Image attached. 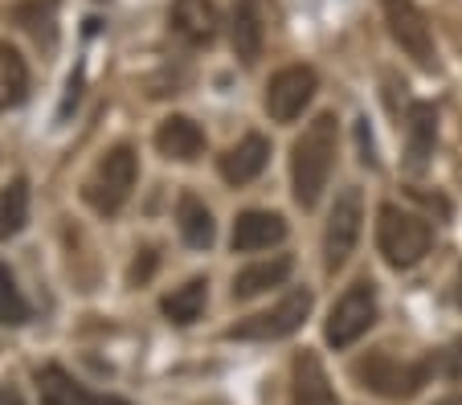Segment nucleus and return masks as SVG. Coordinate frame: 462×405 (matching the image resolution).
Here are the masks:
<instances>
[{"label": "nucleus", "instance_id": "obj_1", "mask_svg": "<svg viewBox=\"0 0 462 405\" xmlns=\"http://www.w3.org/2000/svg\"><path fill=\"white\" fill-rule=\"evenodd\" d=\"M336 140H340L336 115H315L307 132L295 140V148H291V180H295V201L303 209H311L328 189V177H332L336 164Z\"/></svg>", "mask_w": 462, "mask_h": 405}, {"label": "nucleus", "instance_id": "obj_2", "mask_svg": "<svg viewBox=\"0 0 462 405\" xmlns=\"http://www.w3.org/2000/svg\"><path fill=\"white\" fill-rule=\"evenodd\" d=\"M430 242H434V229L418 217V213H405L397 205H384L381 221H376V246H381L384 262L397 266V271H410L421 258L430 254Z\"/></svg>", "mask_w": 462, "mask_h": 405}, {"label": "nucleus", "instance_id": "obj_3", "mask_svg": "<svg viewBox=\"0 0 462 405\" xmlns=\"http://www.w3.org/2000/svg\"><path fill=\"white\" fill-rule=\"evenodd\" d=\"M135 177H140L135 152H131L127 143H119V148H111L95 164V172H90L87 185H82V197H87V205L95 213L111 217V213H119L123 205H127L131 189H135Z\"/></svg>", "mask_w": 462, "mask_h": 405}, {"label": "nucleus", "instance_id": "obj_4", "mask_svg": "<svg viewBox=\"0 0 462 405\" xmlns=\"http://www.w3.org/2000/svg\"><path fill=\"white\" fill-rule=\"evenodd\" d=\"M430 369L434 364H410V361H397V356L389 353H368L365 361H356V381L365 389H373V393L381 397H413L421 385H426Z\"/></svg>", "mask_w": 462, "mask_h": 405}, {"label": "nucleus", "instance_id": "obj_5", "mask_svg": "<svg viewBox=\"0 0 462 405\" xmlns=\"http://www.w3.org/2000/svg\"><path fill=\"white\" fill-rule=\"evenodd\" d=\"M360 221H365V201H360V189H344L332 205V217L323 229V266L328 271H340L348 262V254L356 250L360 238Z\"/></svg>", "mask_w": 462, "mask_h": 405}, {"label": "nucleus", "instance_id": "obj_6", "mask_svg": "<svg viewBox=\"0 0 462 405\" xmlns=\"http://www.w3.org/2000/svg\"><path fill=\"white\" fill-rule=\"evenodd\" d=\"M373 324H376V291H373V282H356V287H348L344 299L332 308L323 336H328L332 348H352Z\"/></svg>", "mask_w": 462, "mask_h": 405}, {"label": "nucleus", "instance_id": "obj_7", "mask_svg": "<svg viewBox=\"0 0 462 405\" xmlns=\"http://www.w3.org/2000/svg\"><path fill=\"white\" fill-rule=\"evenodd\" d=\"M307 311H311V291H291L274 311H262V316L242 319V324H234L226 336L229 340H282V336L303 327Z\"/></svg>", "mask_w": 462, "mask_h": 405}, {"label": "nucleus", "instance_id": "obj_8", "mask_svg": "<svg viewBox=\"0 0 462 405\" xmlns=\"http://www.w3.org/2000/svg\"><path fill=\"white\" fill-rule=\"evenodd\" d=\"M384 21H389L393 41L402 45L418 66H434L438 62L430 21H426V13H421L413 0H384Z\"/></svg>", "mask_w": 462, "mask_h": 405}, {"label": "nucleus", "instance_id": "obj_9", "mask_svg": "<svg viewBox=\"0 0 462 405\" xmlns=\"http://www.w3.org/2000/svg\"><path fill=\"white\" fill-rule=\"evenodd\" d=\"M315 87H319V78H315L311 66H287V70H279L271 78V87H266V115H271L274 124L299 119L303 106L315 98Z\"/></svg>", "mask_w": 462, "mask_h": 405}, {"label": "nucleus", "instance_id": "obj_10", "mask_svg": "<svg viewBox=\"0 0 462 405\" xmlns=\"http://www.w3.org/2000/svg\"><path fill=\"white\" fill-rule=\"evenodd\" d=\"M37 393H42V405H127V401H119V397L90 393L82 381H74L70 373L58 369V364L37 373Z\"/></svg>", "mask_w": 462, "mask_h": 405}, {"label": "nucleus", "instance_id": "obj_11", "mask_svg": "<svg viewBox=\"0 0 462 405\" xmlns=\"http://www.w3.org/2000/svg\"><path fill=\"white\" fill-rule=\"evenodd\" d=\"M287 238V221L279 213L266 209H245L242 217L234 221V250L242 254H254V250H271Z\"/></svg>", "mask_w": 462, "mask_h": 405}, {"label": "nucleus", "instance_id": "obj_12", "mask_svg": "<svg viewBox=\"0 0 462 405\" xmlns=\"http://www.w3.org/2000/svg\"><path fill=\"white\" fill-rule=\"evenodd\" d=\"M234 50L242 62H258L262 45H266V0H237L234 9Z\"/></svg>", "mask_w": 462, "mask_h": 405}, {"label": "nucleus", "instance_id": "obj_13", "mask_svg": "<svg viewBox=\"0 0 462 405\" xmlns=\"http://www.w3.org/2000/svg\"><path fill=\"white\" fill-rule=\"evenodd\" d=\"M291 405H340L332 381L323 373L319 356L315 353H299L295 356V385H291Z\"/></svg>", "mask_w": 462, "mask_h": 405}, {"label": "nucleus", "instance_id": "obj_14", "mask_svg": "<svg viewBox=\"0 0 462 405\" xmlns=\"http://www.w3.org/2000/svg\"><path fill=\"white\" fill-rule=\"evenodd\" d=\"M156 148H160V156L189 164V160H197L205 152V132L192 124V119H184V115H172V119H164V124H160Z\"/></svg>", "mask_w": 462, "mask_h": 405}, {"label": "nucleus", "instance_id": "obj_15", "mask_svg": "<svg viewBox=\"0 0 462 405\" xmlns=\"http://www.w3.org/2000/svg\"><path fill=\"white\" fill-rule=\"evenodd\" d=\"M266 160H271V143L262 140V135H245L242 143H234V148L221 156V177H226L229 185H250L262 168H266Z\"/></svg>", "mask_w": 462, "mask_h": 405}, {"label": "nucleus", "instance_id": "obj_16", "mask_svg": "<svg viewBox=\"0 0 462 405\" xmlns=\"http://www.w3.org/2000/svg\"><path fill=\"white\" fill-rule=\"evenodd\" d=\"M172 29L189 45H209L217 37V9H213V0H176Z\"/></svg>", "mask_w": 462, "mask_h": 405}, {"label": "nucleus", "instance_id": "obj_17", "mask_svg": "<svg viewBox=\"0 0 462 405\" xmlns=\"http://www.w3.org/2000/svg\"><path fill=\"white\" fill-rule=\"evenodd\" d=\"M405 135H410V148H405V156H410V168L418 172V168H426L430 152H434V140H438V111L430 103H413L410 106V119H405Z\"/></svg>", "mask_w": 462, "mask_h": 405}, {"label": "nucleus", "instance_id": "obj_18", "mask_svg": "<svg viewBox=\"0 0 462 405\" xmlns=\"http://www.w3.org/2000/svg\"><path fill=\"white\" fill-rule=\"evenodd\" d=\"M176 221H180V238L189 242L192 250H209L213 246L217 226H213L209 205H205L197 193H184L180 201H176Z\"/></svg>", "mask_w": 462, "mask_h": 405}, {"label": "nucleus", "instance_id": "obj_19", "mask_svg": "<svg viewBox=\"0 0 462 405\" xmlns=\"http://www.w3.org/2000/svg\"><path fill=\"white\" fill-rule=\"evenodd\" d=\"M291 266L295 262H291L287 254H279V258H266V262H254V266H245V271H237L234 299H254V295L271 291V287H282L287 274H291Z\"/></svg>", "mask_w": 462, "mask_h": 405}, {"label": "nucleus", "instance_id": "obj_20", "mask_svg": "<svg viewBox=\"0 0 462 405\" xmlns=\"http://www.w3.org/2000/svg\"><path fill=\"white\" fill-rule=\"evenodd\" d=\"M205 299H209V282H205V279H189L184 287H176L172 295H164L160 311H164L172 324L189 327V324H197V319H201Z\"/></svg>", "mask_w": 462, "mask_h": 405}, {"label": "nucleus", "instance_id": "obj_21", "mask_svg": "<svg viewBox=\"0 0 462 405\" xmlns=\"http://www.w3.org/2000/svg\"><path fill=\"white\" fill-rule=\"evenodd\" d=\"M29 95V66L13 45L0 41V111H9V106L25 103Z\"/></svg>", "mask_w": 462, "mask_h": 405}, {"label": "nucleus", "instance_id": "obj_22", "mask_svg": "<svg viewBox=\"0 0 462 405\" xmlns=\"http://www.w3.org/2000/svg\"><path fill=\"white\" fill-rule=\"evenodd\" d=\"M29 221V185L25 180H13L5 193H0V238H17Z\"/></svg>", "mask_w": 462, "mask_h": 405}, {"label": "nucleus", "instance_id": "obj_23", "mask_svg": "<svg viewBox=\"0 0 462 405\" xmlns=\"http://www.w3.org/2000/svg\"><path fill=\"white\" fill-rule=\"evenodd\" d=\"M53 17H58V5H53V0H29V5L17 9V21L45 45H53V33H58V29H53Z\"/></svg>", "mask_w": 462, "mask_h": 405}, {"label": "nucleus", "instance_id": "obj_24", "mask_svg": "<svg viewBox=\"0 0 462 405\" xmlns=\"http://www.w3.org/2000/svg\"><path fill=\"white\" fill-rule=\"evenodd\" d=\"M29 319V303L25 295L17 291V282H13V274L0 266V324H25Z\"/></svg>", "mask_w": 462, "mask_h": 405}, {"label": "nucleus", "instance_id": "obj_25", "mask_svg": "<svg viewBox=\"0 0 462 405\" xmlns=\"http://www.w3.org/2000/svg\"><path fill=\"white\" fill-rule=\"evenodd\" d=\"M442 373L450 381H462V340H454L450 348L442 353Z\"/></svg>", "mask_w": 462, "mask_h": 405}, {"label": "nucleus", "instance_id": "obj_26", "mask_svg": "<svg viewBox=\"0 0 462 405\" xmlns=\"http://www.w3.org/2000/svg\"><path fill=\"white\" fill-rule=\"evenodd\" d=\"M0 405H25V401H21L17 389H5V385H0Z\"/></svg>", "mask_w": 462, "mask_h": 405}, {"label": "nucleus", "instance_id": "obj_27", "mask_svg": "<svg viewBox=\"0 0 462 405\" xmlns=\"http://www.w3.org/2000/svg\"><path fill=\"white\" fill-rule=\"evenodd\" d=\"M438 405H462V393L458 397H446V401H438Z\"/></svg>", "mask_w": 462, "mask_h": 405}, {"label": "nucleus", "instance_id": "obj_28", "mask_svg": "<svg viewBox=\"0 0 462 405\" xmlns=\"http://www.w3.org/2000/svg\"><path fill=\"white\" fill-rule=\"evenodd\" d=\"M454 295H458V308H462V271H458V287H454Z\"/></svg>", "mask_w": 462, "mask_h": 405}]
</instances>
